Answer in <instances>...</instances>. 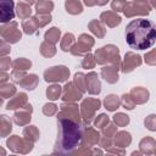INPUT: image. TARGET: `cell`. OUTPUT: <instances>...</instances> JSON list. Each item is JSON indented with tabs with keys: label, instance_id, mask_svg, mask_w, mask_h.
I'll use <instances>...</instances> for the list:
<instances>
[{
	"label": "cell",
	"instance_id": "obj_8",
	"mask_svg": "<svg viewBox=\"0 0 156 156\" xmlns=\"http://www.w3.org/2000/svg\"><path fill=\"white\" fill-rule=\"evenodd\" d=\"M100 107V101L95 100V99H87L83 101L82 104V111H83V116L89 121L94 113V111L96 108Z\"/></svg>",
	"mask_w": 156,
	"mask_h": 156
},
{
	"label": "cell",
	"instance_id": "obj_28",
	"mask_svg": "<svg viewBox=\"0 0 156 156\" xmlns=\"http://www.w3.org/2000/svg\"><path fill=\"white\" fill-rule=\"evenodd\" d=\"M15 121H16V123H18V124H24V123H27L28 121H30V115H29L28 112H23V111L16 112V113H15Z\"/></svg>",
	"mask_w": 156,
	"mask_h": 156
},
{
	"label": "cell",
	"instance_id": "obj_33",
	"mask_svg": "<svg viewBox=\"0 0 156 156\" xmlns=\"http://www.w3.org/2000/svg\"><path fill=\"white\" fill-rule=\"evenodd\" d=\"M113 119H115V122H116L117 124H119V126H124V124H127V123L129 122L128 116H126L124 113H117V115H115V116H113Z\"/></svg>",
	"mask_w": 156,
	"mask_h": 156
},
{
	"label": "cell",
	"instance_id": "obj_32",
	"mask_svg": "<svg viewBox=\"0 0 156 156\" xmlns=\"http://www.w3.org/2000/svg\"><path fill=\"white\" fill-rule=\"evenodd\" d=\"M122 105L124 106V108L132 110V108H134V105H135V102L133 101V99H132L129 95L124 94V95L122 96Z\"/></svg>",
	"mask_w": 156,
	"mask_h": 156
},
{
	"label": "cell",
	"instance_id": "obj_37",
	"mask_svg": "<svg viewBox=\"0 0 156 156\" xmlns=\"http://www.w3.org/2000/svg\"><path fill=\"white\" fill-rule=\"evenodd\" d=\"M43 111H44L45 115H54L56 112V106L54 104H46L44 106V110Z\"/></svg>",
	"mask_w": 156,
	"mask_h": 156
},
{
	"label": "cell",
	"instance_id": "obj_19",
	"mask_svg": "<svg viewBox=\"0 0 156 156\" xmlns=\"http://www.w3.org/2000/svg\"><path fill=\"white\" fill-rule=\"evenodd\" d=\"M104 104H105V107L108 111H115L119 105V100L116 95H108V96H106Z\"/></svg>",
	"mask_w": 156,
	"mask_h": 156
},
{
	"label": "cell",
	"instance_id": "obj_42",
	"mask_svg": "<svg viewBox=\"0 0 156 156\" xmlns=\"http://www.w3.org/2000/svg\"><path fill=\"white\" fill-rule=\"evenodd\" d=\"M84 4L88 6H93V5H95V0H84Z\"/></svg>",
	"mask_w": 156,
	"mask_h": 156
},
{
	"label": "cell",
	"instance_id": "obj_40",
	"mask_svg": "<svg viewBox=\"0 0 156 156\" xmlns=\"http://www.w3.org/2000/svg\"><path fill=\"white\" fill-rule=\"evenodd\" d=\"M10 51V49H9V46L7 45H5V44H2L1 41H0V55H4V54H7Z\"/></svg>",
	"mask_w": 156,
	"mask_h": 156
},
{
	"label": "cell",
	"instance_id": "obj_44",
	"mask_svg": "<svg viewBox=\"0 0 156 156\" xmlns=\"http://www.w3.org/2000/svg\"><path fill=\"white\" fill-rule=\"evenodd\" d=\"M21 1H23V2L27 4V5H32V4L34 2V0H21Z\"/></svg>",
	"mask_w": 156,
	"mask_h": 156
},
{
	"label": "cell",
	"instance_id": "obj_38",
	"mask_svg": "<svg viewBox=\"0 0 156 156\" xmlns=\"http://www.w3.org/2000/svg\"><path fill=\"white\" fill-rule=\"evenodd\" d=\"M9 66H10V60L9 58H0V69L1 71L7 69Z\"/></svg>",
	"mask_w": 156,
	"mask_h": 156
},
{
	"label": "cell",
	"instance_id": "obj_3",
	"mask_svg": "<svg viewBox=\"0 0 156 156\" xmlns=\"http://www.w3.org/2000/svg\"><path fill=\"white\" fill-rule=\"evenodd\" d=\"M69 71L65 66H55L45 71L44 78L46 82H63L68 78Z\"/></svg>",
	"mask_w": 156,
	"mask_h": 156
},
{
	"label": "cell",
	"instance_id": "obj_36",
	"mask_svg": "<svg viewBox=\"0 0 156 156\" xmlns=\"http://www.w3.org/2000/svg\"><path fill=\"white\" fill-rule=\"evenodd\" d=\"M106 123H108V118H107L106 115H100V116L98 117V119L95 121V124H96L99 128H102V126L106 124Z\"/></svg>",
	"mask_w": 156,
	"mask_h": 156
},
{
	"label": "cell",
	"instance_id": "obj_13",
	"mask_svg": "<svg viewBox=\"0 0 156 156\" xmlns=\"http://www.w3.org/2000/svg\"><path fill=\"white\" fill-rule=\"evenodd\" d=\"M100 20H101L104 23H106L107 26H110V27H115V26H117V24L121 23V17L117 16L116 13L111 12V11H108V12H102Z\"/></svg>",
	"mask_w": 156,
	"mask_h": 156
},
{
	"label": "cell",
	"instance_id": "obj_24",
	"mask_svg": "<svg viewBox=\"0 0 156 156\" xmlns=\"http://www.w3.org/2000/svg\"><path fill=\"white\" fill-rule=\"evenodd\" d=\"M73 41H74V37H73V34H71V33L65 34L63 40L61 41V48H62V50H65V51L71 50Z\"/></svg>",
	"mask_w": 156,
	"mask_h": 156
},
{
	"label": "cell",
	"instance_id": "obj_4",
	"mask_svg": "<svg viewBox=\"0 0 156 156\" xmlns=\"http://www.w3.org/2000/svg\"><path fill=\"white\" fill-rule=\"evenodd\" d=\"M0 34L5 38L6 41H10V43H16L21 39V32L17 28V23L15 22H11L10 24L0 27Z\"/></svg>",
	"mask_w": 156,
	"mask_h": 156
},
{
	"label": "cell",
	"instance_id": "obj_6",
	"mask_svg": "<svg viewBox=\"0 0 156 156\" xmlns=\"http://www.w3.org/2000/svg\"><path fill=\"white\" fill-rule=\"evenodd\" d=\"M93 45H94L93 38L89 37V35H87V34H82L80 38L78 39V43L73 46L72 54H74V55H82L84 52H88Z\"/></svg>",
	"mask_w": 156,
	"mask_h": 156
},
{
	"label": "cell",
	"instance_id": "obj_43",
	"mask_svg": "<svg viewBox=\"0 0 156 156\" xmlns=\"http://www.w3.org/2000/svg\"><path fill=\"white\" fill-rule=\"evenodd\" d=\"M107 2V0H95V4L98 5H105Z\"/></svg>",
	"mask_w": 156,
	"mask_h": 156
},
{
	"label": "cell",
	"instance_id": "obj_25",
	"mask_svg": "<svg viewBox=\"0 0 156 156\" xmlns=\"http://www.w3.org/2000/svg\"><path fill=\"white\" fill-rule=\"evenodd\" d=\"M41 54L46 57H50L55 54V46L52 45V43H49V41H44L41 44V49H40Z\"/></svg>",
	"mask_w": 156,
	"mask_h": 156
},
{
	"label": "cell",
	"instance_id": "obj_1",
	"mask_svg": "<svg viewBox=\"0 0 156 156\" xmlns=\"http://www.w3.org/2000/svg\"><path fill=\"white\" fill-rule=\"evenodd\" d=\"M155 26L149 20L135 18L132 20L126 27V41L132 49H150L155 44Z\"/></svg>",
	"mask_w": 156,
	"mask_h": 156
},
{
	"label": "cell",
	"instance_id": "obj_16",
	"mask_svg": "<svg viewBox=\"0 0 156 156\" xmlns=\"http://www.w3.org/2000/svg\"><path fill=\"white\" fill-rule=\"evenodd\" d=\"M22 87H24L26 89H29V90H33L37 84H38V77L35 74H30V76H26L23 80L20 82Z\"/></svg>",
	"mask_w": 156,
	"mask_h": 156
},
{
	"label": "cell",
	"instance_id": "obj_20",
	"mask_svg": "<svg viewBox=\"0 0 156 156\" xmlns=\"http://www.w3.org/2000/svg\"><path fill=\"white\" fill-rule=\"evenodd\" d=\"M89 29H90L95 35H98V37H100V38H102V37L105 35V29H104V27H102L101 23L98 22L96 20H94V21H91V22L89 23Z\"/></svg>",
	"mask_w": 156,
	"mask_h": 156
},
{
	"label": "cell",
	"instance_id": "obj_12",
	"mask_svg": "<svg viewBox=\"0 0 156 156\" xmlns=\"http://www.w3.org/2000/svg\"><path fill=\"white\" fill-rule=\"evenodd\" d=\"M130 96L133 98V101L136 104H143L149 99V93L147 90L143 88H134L130 91Z\"/></svg>",
	"mask_w": 156,
	"mask_h": 156
},
{
	"label": "cell",
	"instance_id": "obj_7",
	"mask_svg": "<svg viewBox=\"0 0 156 156\" xmlns=\"http://www.w3.org/2000/svg\"><path fill=\"white\" fill-rule=\"evenodd\" d=\"M141 63V57L134 52H127L126 57H124V62L122 65V71L124 73L133 71L136 66H139Z\"/></svg>",
	"mask_w": 156,
	"mask_h": 156
},
{
	"label": "cell",
	"instance_id": "obj_21",
	"mask_svg": "<svg viewBox=\"0 0 156 156\" xmlns=\"http://www.w3.org/2000/svg\"><path fill=\"white\" fill-rule=\"evenodd\" d=\"M60 34H61V32H60V29H57V28H51V29H49L46 33H45V39H46V41H49V43H57L58 41V39H60Z\"/></svg>",
	"mask_w": 156,
	"mask_h": 156
},
{
	"label": "cell",
	"instance_id": "obj_27",
	"mask_svg": "<svg viewBox=\"0 0 156 156\" xmlns=\"http://www.w3.org/2000/svg\"><path fill=\"white\" fill-rule=\"evenodd\" d=\"M23 29H24V32L26 33H28V34H33V33H35V30H37V28H38V26H37V23H35V21L32 18V20H26V21H23Z\"/></svg>",
	"mask_w": 156,
	"mask_h": 156
},
{
	"label": "cell",
	"instance_id": "obj_30",
	"mask_svg": "<svg viewBox=\"0 0 156 156\" xmlns=\"http://www.w3.org/2000/svg\"><path fill=\"white\" fill-rule=\"evenodd\" d=\"M15 93V87L12 84H5L4 87L0 85V94L2 96H11Z\"/></svg>",
	"mask_w": 156,
	"mask_h": 156
},
{
	"label": "cell",
	"instance_id": "obj_17",
	"mask_svg": "<svg viewBox=\"0 0 156 156\" xmlns=\"http://www.w3.org/2000/svg\"><path fill=\"white\" fill-rule=\"evenodd\" d=\"M26 101H27V95L26 94H18L15 99H12L9 104H7V110H13V108H16V107H20V106H22L23 104H26Z\"/></svg>",
	"mask_w": 156,
	"mask_h": 156
},
{
	"label": "cell",
	"instance_id": "obj_10",
	"mask_svg": "<svg viewBox=\"0 0 156 156\" xmlns=\"http://www.w3.org/2000/svg\"><path fill=\"white\" fill-rule=\"evenodd\" d=\"M149 7H144V6H139V5H135V4H130V2H126L124 5V13L126 16L128 17H132L134 15H147L149 13Z\"/></svg>",
	"mask_w": 156,
	"mask_h": 156
},
{
	"label": "cell",
	"instance_id": "obj_23",
	"mask_svg": "<svg viewBox=\"0 0 156 156\" xmlns=\"http://www.w3.org/2000/svg\"><path fill=\"white\" fill-rule=\"evenodd\" d=\"M33 20L35 21V23H37L38 27H43V26H45L48 22L51 21V16L48 15V13H38L37 16L33 17Z\"/></svg>",
	"mask_w": 156,
	"mask_h": 156
},
{
	"label": "cell",
	"instance_id": "obj_41",
	"mask_svg": "<svg viewBox=\"0 0 156 156\" xmlns=\"http://www.w3.org/2000/svg\"><path fill=\"white\" fill-rule=\"evenodd\" d=\"M154 118H155V116H154V115H151V116H149V118H147V119H145V124L150 123V127H149V128H150L151 130H154V129H155V128H154V122H152V121H154Z\"/></svg>",
	"mask_w": 156,
	"mask_h": 156
},
{
	"label": "cell",
	"instance_id": "obj_34",
	"mask_svg": "<svg viewBox=\"0 0 156 156\" xmlns=\"http://www.w3.org/2000/svg\"><path fill=\"white\" fill-rule=\"evenodd\" d=\"M94 65H95V61H94V57L91 56V55H87L85 56V58L83 60V62H82V66L84 67V68H93L94 67Z\"/></svg>",
	"mask_w": 156,
	"mask_h": 156
},
{
	"label": "cell",
	"instance_id": "obj_5",
	"mask_svg": "<svg viewBox=\"0 0 156 156\" xmlns=\"http://www.w3.org/2000/svg\"><path fill=\"white\" fill-rule=\"evenodd\" d=\"M15 4L12 0H0V23L11 22L15 17Z\"/></svg>",
	"mask_w": 156,
	"mask_h": 156
},
{
	"label": "cell",
	"instance_id": "obj_39",
	"mask_svg": "<svg viewBox=\"0 0 156 156\" xmlns=\"http://www.w3.org/2000/svg\"><path fill=\"white\" fill-rule=\"evenodd\" d=\"M154 54H155V51H151V52H149L147 55H145V61H146L149 65H154V63H155V60L152 58V57H154Z\"/></svg>",
	"mask_w": 156,
	"mask_h": 156
},
{
	"label": "cell",
	"instance_id": "obj_14",
	"mask_svg": "<svg viewBox=\"0 0 156 156\" xmlns=\"http://www.w3.org/2000/svg\"><path fill=\"white\" fill-rule=\"evenodd\" d=\"M118 67L112 66V67H104L101 71L102 77L108 82V83H116L118 80V74H117Z\"/></svg>",
	"mask_w": 156,
	"mask_h": 156
},
{
	"label": "cell",
	"instance_id": "obj_35",
	"mask_svg": "<svg viewBox=\"0 0 156 156\" xmlns=\"http://www.w3.org/2000/svg\"><path fill=\"white\" fill-rule=\"evenodd\" d=\"M124 5H126L124 0H113L112 1V9L115 11H123Z\"/></svg>",
	"mask_w": 156,
	"mask_h": 156
},
{
	"label": "cell",
	"instance_id": "obj_15",
	"mask_svg": "<svg viewBox=\"0 0 156 156\" xmlns=\"http://www.w3.org/2000/svg\"><path fill=\"white\" fill-rule=\"evenodd\" d=\"M66 10L67 12L72 13V15H77V13H80L83 7H82V4L79 2V0H66Z\"/></svg>",
	"mask_w": 156,
	"mask_h": 156
},
{
	"label": "cell",
	"instance_id": "obj_26",
	"mask_svg": "<svg viewBox=\"0 0 156 156\" xmlns=\"http://www.w3.org/2000/svg\"><path fill=\"white\" fill-rule=\"evenodd\" d=\"M60 94H61V87H60V85H51V87H49L48 90H46V95H48V98H49L50 100H56V99H58Z\"/></svg>",
	"mask_w": 156,
	"mask_h": 156
},
{
	"label": "cell",
	"instance_id": "obj_9",
	"mask_svg": "<svg viewBox=\"0 0 156 156\" xmlns=\"http://www.w3.org/2000/svg\"><path fill=\"white\" fill-rule=\"evenodd\" d=\"M85 80H87V89L90 94H99L100 90H101V85H100V82L98 79V74L91 72L89 73L87 77H85Z\"/></svg>",
	"mask_w": 156,
	"mask_h": 156
},
{
	"label": "cell",
	"instance_id": "obj_22",
	"mask_svg": "<svg viewBox=\"0 0 156 156\" xmlns=\"http://www.w3.org/2000/svg\"><path fill=\"white\" fill-rule=\"evenodd\" d=\"M30 7L29 5L24 4V2H18L17 5V15L21 17V18H26V17H29L30 16Z\"/></svg>",
	"mask_w": 156,
	"mask_h": 156
},
{
	"label": "cell",
	"instance_id": "obj_18",
	"mask_svg": "<svg viewBox=\"0 0 156 156\" xmlns=\"http://www.w3.org/2000/svg\"><path fill=\"white\" fill-rule=\"evenodd\" d=\"M52 7H54V4L52 1H49V0H39L37 2L38 13H48L52 10Z\"/></svg>",
	"mask_w": 156,
	"mask_h": 156
},
{
	"label": "cell",
	"instance_id": "obj_29",
	"mask_svg": "<svg viewBox=\"0 0 156 156\" xmlns=\"http://www.w3.org/2000/svg\"><path fill=\"white\" fill-rule=\"evenodd\" d=\"M30 61L26 60V58H18L13 62V68L15 69H27L30 67Z\"/></svg>",
	"mask_w": 156,
	"mask_h": 156
},
{
	"label": "cell",
	"instance_id": "obj_31",
	"mask_svg": "<svg viewBox=\"0 0 156 156\" xmlns=\"http://www.w3.org/2000/svg\"><path fill=\"white\" fill-rule=\"evenodd\" d=\"M83 82H84V74H83V73H77V74L74 76V83H76L77 88H78L82 93L85 91V85L83 84Z\"/></svg>",
	"mask_w": 156,
	"mask_h": 156
},
{
	"label": "cell",
	"instance_id": "obj_2",
	"mask_svg": "<svg viewBox=\"0 0 156 156\" xmlns=\"http://www.w3.org/2000/svg\"><path fill=\"white\" fill-rule=\"evenodd\" d=\"M96 56V61L99 63H105L107 60L108 61H113V65L118 67L119 65V56H118V50L116 46L113 45H107L101 48L100 50L96 51L95 54Z\"/></svg>",
	"mask_w": 156,
	"mask_h": 156
},
{
	"label": "cell",
	"instance_id": "obj_11",
	"mask_svg": "<svg viewBox=\"0 0 156 156\" xmlns=\"http://www.w3.org/2000/svg\"><path fill=\"white\" fill-rule=\"evenodd\" d=\"M82 98V91L78 90L72 83H67L63 89V100H79Z\"/></svg>",
	"mask_w": 156,
	"mask_h": 156
}]
</instances>
